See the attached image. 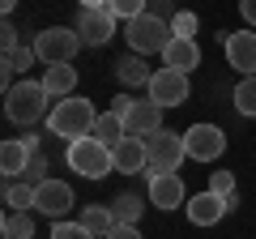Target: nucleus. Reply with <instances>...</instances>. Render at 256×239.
Returning <instances> with one entry per match:
<instances>
[{"label": "nucleus", "instance_id": "obj_33", "mask_svg": "<svg viewBox=\"0 0 256 239\" xmlns=\"http://www.w3.org/2000/svg\"><path fill=\"white\" fill-rule=\"evenodd\" d=\"M128 107H132V94H128V90H124V94H116V98H111V111H116L120 120L128 116Z\"/></svg>", "mask_w": 256, "mask_h": 239}, {"label": "nucleus", "instance_id": "obj_25", "mask_svg": "<svg viewBox=\"0 0 256 239\" xmlns=\"http://www.w3.org/2000/svg\"><path fill=\"white\" fill-rule=\"evenodd\" d=\"M235 111L248 120H256V77H244L235 86Z\"/></svg>", "mask_w": 256, "mask_h": 239}, {"label": "nucleus", "instance_id": "obj_16", "mask_svg": "<svg viewBox=\"0 0 256 239\" xmlns=\"http://www.w3.org/2000/svg\"><path fill=\"white\" fill-rule=\"evenodd\" d=\"M30 158H34V150H30L22 137H9L4 146H0V171L9 175V180H22L26 166H30Z\"/></svg>", "mask_w": 256, "mask_h": 239}, {"label": "nucleus", "instance_id": "obj_28", "mask_svg": "<svg viewBox=\"0 0 256 239\" xmlns=\"http://www.w3.org/2000/svg\"><path fill=\"white\" fill-rule=\"evenodd\" d=\"M52 239H98V235H94L90 226H82V222H56Z\"/></svg>", "mask_w": 256, "mask_h": 239}, {"label": "nucleus", "instance_id": "obj_11", "mask_svg": "<svg viewBox=\"0 0 256 239\" xmlns=\"http://www.w3.org/2000/svg\"><path fill=\"white\" fill-rule=\"evenodd\" d=\"M77 34H82V43L90 47H102L116 38V18H111L107 9H82V18H77Z\"/></svg>", "mask_w": 256, "mask_h": 239}, {"label": "nucleus", "instance_id": "obj_9", "mask_svg": "<svg viewBox=\"0 0 256 239\" xmlns=\"http://www.w3.org/2000/svg\"><path fill=\"white\" fill-rule=\"evenodd\" d=\"M222 52H226V64L244 77H256V34L252 30H230L222 34Z\"/></svg>", "mask_w": 256, "mask_h": 239}, {"label": "nucleus", "instance_id": "obj_21", "mask_svg": "<svg viewBox=\"0 0 256 239\" xmlns=\"http://www.w3.org/2000/svg\"><path fill=\"white\" fill-rule=\"evenodd\" d=\"M82 226H90L98 239H107L120 222H116V214H111V205H86L82 210Z\"/></svg>", "mask_w": 256, "mask_h": 239}, {"label": "nucleus", "instance_id": "obj_30", "mask_svg": "<svg viewBox=\"0 0 256 239\" xmlns=\"http://www.w3.org/2000/svg\"><path fill=\"white\" fill-rule=\"evenodd\" d=\"M22 180H26V184H43V180H52V175H47V158L43 154H34V158H30V166H26V175H22Z\"/></svg>", "mask_w": 256, "mask_h": 239}, {"label": "nucleus", "instance_id": "obj_22", "mask_svg": "<svg viewBox=\"0 0 256 239\" xmlns=\"http://www.w3.org/2000/svg\"><path fill=\"white\" fill-rule=\"evenodd\" d=\"M0 235L4 239H34V218H30V210H9L4 222H0Z\"/></svg>", "mask_w": 256, "mask_h": 239}, {"label": "nucleus", "instance_id": "obj_29", "mask_svg": "<svg viewBox=\"0 0 256 239\" xmlns=\"http://www.w3.org/2000/svg\"><path fill=\"white\" fill-rule=\"evenodd\" d=\"M171 34L175 38H196V13H188V9L175 13L171 18Z\"/></svg>", "mask_w": 256, "mask_h": 239}, {"label": "nucleus", "instance_id": "obj_24", "mask_svg": "<svg viewBox=\"0 0 256 239\" xmlns=\"http://www.w3.org/2000/svg\"><path fill=\"white\" fill-rule=\"evenodd\" d=\"M4 205H9V210H34V184H26V180H9V188H4Z\"/></svg>", "mask_w": 256, "mask_h": 239}, {"label": "nucleus", "instance_id": "obj_36", "mask_svg": "<svg viewBox=\"0 0 256 239\" xmlns=\"http://www.w3.org/2000/svg\"><path fill=\"white\" fill-rule=\"evenodd\" d=\"M77 4H82V9H107L111 0H77Z\"/></svg>", "mask_w": 256, "mask_h": 239}, {"label": "nucleus", "instance_id": "obj_18", "mask_svg": "<svg viewBox=\"0 0 256 239\" xmlns=\"http://www.w3.org/2000/svg\"><path fill=\"white\" fill-rule=\"evenodd\" d=\"M43 90L52 94L56 102L68 98V94L77 90V68H73V64H52V68H43Z\"/></svg>", "mask_w": 256, "mask_h": 239}, {"label": "nucleus", "instance_id": "obj_20", "mask_svg": "<svg viewBox=\"0 0 256 239\" xmlns=\"http://www.w3.org/2000/svg\"><path fill=\"white\" fill-rule=\"evenodd\" d=\"M90 137H98V141H102V146H107V150H116L120 141L128 137V124H124V120L116 116V111H102V116H98V124H94V132H90Z\"/></svg>", "mask_w": 256, "mask_h": 239}, {"label": "nucleus", "instance_id": "obj_6", "mask_svg": "<svg viewBox=\"0 0 256 239\" xmlns=\"http://www.w3.org/2000/svg\"><path fill=\"white\" fill-rule=\"evenodd\" d=\"M34 52H38V60L47 68L52 64H73V56L82 52V34L68 30V26H52L43 34H34Z\"/></svg>", "mask_w": 256, "mask_h": 239}, {"label": "nucleus", "instance_id": "obj_1", "mask_svg": "<svg viewBox=\"0 0 256 239\" xmlns=\"http://www.w3.org/2000/svg\"><path fill=\"white\" fill-rule=\"evenodd\" d=\"M94 124H98L94 102H90V98H77V94H68V98L52 102V111H47V128H52V137H64V141L90 137Z\"/></svg>", "mask_w": 256, "mask_h": 239}, {"label": "nucleus", "instance_id": "obj_4", "mask_svg": "<svg viewBox=\"0 0 256 239\" xmlns=\"http://www.w3.org/2000/svg\"><path fill=\"white\" fill-rule=\"evenodd\" d=\"M171 22L158 18V13H141L137 22H128V47L132 56H150V52H166L171 43Z\"/></svg>", "mask_w": 256, "mask_h": 239}, {"label": "nucleus", "instance_id": "obj_12", "mask_svg": "<svg viewBox=\"0 0 256 239\" xmlns=\"http://www.w3.org/2000/svg\"><path fill=\"white\" fill-rule=\"evenodd\" d=\"M184 210H188V222H192V226H218V222L226 218L230 201H226V196H218V192H210V188H205V192H196V196H192L188 205H184Z\"/></svg>", "mask_w": 256, "mask_h": 239}, {"label": "nucleus", "instance_id": "obj_8", "mask_svg": "<svg viewBox=\"0 0 256 239\" xmlns=\"http://www.w3.org/2000/svg\"><path fill=\"white\" fill-rule=\"evenodd\" d=\"M73 188L64 184V180H43V184L34 188V210L47 214L52 222H64V214L73 210Z\"/></svg>", "mask_w": 256, "mask_h": 239}, {"label": "nucleus", "instance_id": "obj_23", "mask_svg": "<svg viewBox=\"0 0 256 239\" xmlns=\"http://www.w3.org/2000/svg\"><path fill=\"white\" fill-rule=\"evenodd\" d=\"M141 210H146V205H141V196H132V192H120L116 201H111V214H116L120 226H137V222H141Z\"/></svg>", "mask_w": 256, "mask_h": 239}, {"label": "nucleus", "instance_id": "obj_15", "mask_svg": "<svg viewBox=\"0 0 256 239\" xmlns=\"http://www.w3.org/2000/svg\"><path fill=\"white\" fill-rule=\"evenodd\" d=\"M111 158H116V171H124V175H141V171L150 166L146 137H132V132H128V137L120 141L116 150H111Z\"/></svg>", "mask_w": 256, "mask_h": 239}, {"label": "nucleus", "instance_id": "obj_13", "mask_svg": "<svg viewBox=\"0 0 256 239\" xmlns=\"http://www.w3.org/2000/svg\"><path fill=\"white\" fill-rule=\"evenodd\" d=\"M150 180V201L158 205V210H180V205H188V196H184V180L175 171H166V175H150V171H141Z\"/></svg>", "mask_w": 256, "mask_h": 239}, {"label": "nucleus", "instance_id": "obj_19", "mask_svg": "<svg viewBox=\"0 0 256 239\" xmlns=\"http://www.w3.org/2000/svg\"><path fill=\"white\" fill-rule=\"evenodd\" d=\"M116 77H120V86H124V90H137V86H146V90H150L154 68H150L141 56H124V60L116 64Z\"/></svg>", "mask_w": 256, "mask_h": 239}, {"label": "nucleus", "instance_id": "obj_5", "mask_svg": "<svg viewBox=\"0 0 256 239\" xmlns=\"http://www.w3.org/2000/svg\"><path fill=\"white\" fill-rule=\"evenodd\" d=\"M146 150H150V175H166V171H180V162L188 158L184 150V132H171V128H158L146 137Z\"/></svg>", "mask_w": 256, "mask_h": 239}, {"label": "nucleus", "instance_id": "obj_10", "mask_svg": "<svg viewBox=\"0 0 256 239\" xmlns=\"http://www.w3.org/2000/svg\"><path fill=\"white\" fill-rule=\"evenodd\" d=\"M150 98L158 107H180V102H188V73H180V68H158L154 82H150Z\"/></svg>", "mask_w": 256, "mask_h": 239}, {"label": "nucleus", "instance_id": "obj_27", "mask_svg": "<svg viewBox=\"0 0 256 239\" xmlns=\"http://www.w3.org/2000/svg\"><path fill=\"white\" fill-rule=\"evenodd\" d=\"M34 60H38V52H34V47H26V43H22L18 52L4 56V64H9L13 73H26V68H34Z\"/></svg>", "mask_w": 256, "mask_h": 239}, {"label": "nucleus", "instance_id": "obj_35", "mask_svg": "<svg viewBox=\"0 0 256 239\" xmlns=\"http://www.w3.org/2000/svg\"><path fill=\"white\" fill-rule=\"evenodd\" d=\"M107 239H141V230H137V226H116Z\"/></svg>", "mask_w": 256, "mask_h": 239}, {"label": "nucleus", "instance_id": "obj_26", "mask_svg": "<svg viewBox=\"0 0 256 239\" xmlns=\"http://www.w3.org/2000/svg\"><path fill=\"white\" fill-rule=\"evenodd\" d=\"M146 4H150V0H111L107 13H111L116 22H137L141 13H146Z\"/></svg>", "mask_w": 256, "mask_h": 239}, {"label": "nucleus", "instance_id": "obj_32", "mask_svg": "<svg viewBox=\"0 0 256 239\" xmlns=\"http://www.w3.org/2000/svg\"><path fill=\"white\" fill-rule=\"evenodd\" d=\"M0 47H4V56L22 47V30L13 26V22H4V26H0Z\"/></svg>", "mask_w": 256, "mask_h": 239}, {"label": "nucleus", "instance_id": "obj_31", "mask_svg": "<svg viewBox=\"0 0 256 239\" xmlns=\"http://www.w3.org/2000/svg\"><path fill=\"white\" fill-rule=\"evenodd\" d=\"M210 192L235 196V175H230V171H214V175H210Z\"/></svg>", "mask_w": 256, "mask_h": 239}, {"label": "nucleus", "instance_id": "obj_2", "mask_svg": "<svg viewBox=\"0 0 256 239\" xmlns=\"http://www.w3.org/2000/svg\"><path fill=\"white\" fill-rule=\"evenodd\" d=\"M47 102H52V94L43 90V82H18L9 94H4V116H9V124H18V128H30V124H38V120L47 116Z\"/></svg>", "mask_w": 256, "mask_h": 239}, {"label": "nucleus", "instance_id": "obj_17", "mask_svg": "<svg viewBox=\"0 0 256 239\" xmlns=\"http://www.w3.org/2000/svg\"><path fill=\"white\" fill-rule=\"evenodd\" d=\"M166 68H180V73H188V68L201 64V47H196V38H171L162 52Z\"/></svg>", "mask_w": 256, "mask_h": 239}, {"label": "nucleus", "instance_id": "obj_34", "mask_svg": "<svg viewBox=\"0 0 256 239\" xmlns=\"http://www.w3.org/2000/svg\"><path fill=\"white\" fill-rule=\"evenodd\" d=\"M239 13H244L248 26H256V0H239Z\"/></svg>", "mask_w": 256, "mask_h": 239}, {"label": "nucleus", "instance_id": "obj_7", "mask_svg": "<svg viewBox=\"0 0 256 239\" xmlns=\"http://www.w3.org/2000/svg\"><path fill=\"white\" fill-rule=\"evenodd\" d=\"M184 150H188L192 162H218L226 154V132L218 124H192L184 132Z\"/></svg>", "mask_w": 256, "mask_h": 239}, {"label": "nucleus", "instance_id": "obj_37", "mask_svg": "<svg viewBox=\"0 0 256 239\" xmlns=\"http://www.w3.org/2000/svg\"><path fill=\"white\" fill-rule=\"evenodd\" d=\"M0 9H4V13H13V9H18V0H0Z\"/></svg>", "mask_w": 256, "mask_h": 239}, {"label": "nucleus", "instance_id": "obj_14", "mask_svg": "<svg viewBox=\"0 0 256 239\" xmlns=\"http://www.w3.org/2000/svg\"><path fill=\"white\" fill-rule=\"evenodd\" d=\"M124 124H128V132H132V137H150V132L162 128V107H158L154 98H132Z\"/></svg>", "mask_w": 256, "mask_h": 239}, {"label": "nucleus", "instance_id": "obj_3", "mask_svg": "<svg viewBox=\"0 0 256 239\" xmlns=\"http://www.w3.org/2000/svg\"><path fill=\"white\" fill-rule=\"evenodd\" d=\"M64 162H68V171L82 175V180H102V175L116 171V158H111V150L102 146L98 137H77V141H68Z\"/></svg>", "mask_w": 256, "mask_h": 239}]
</instances>
